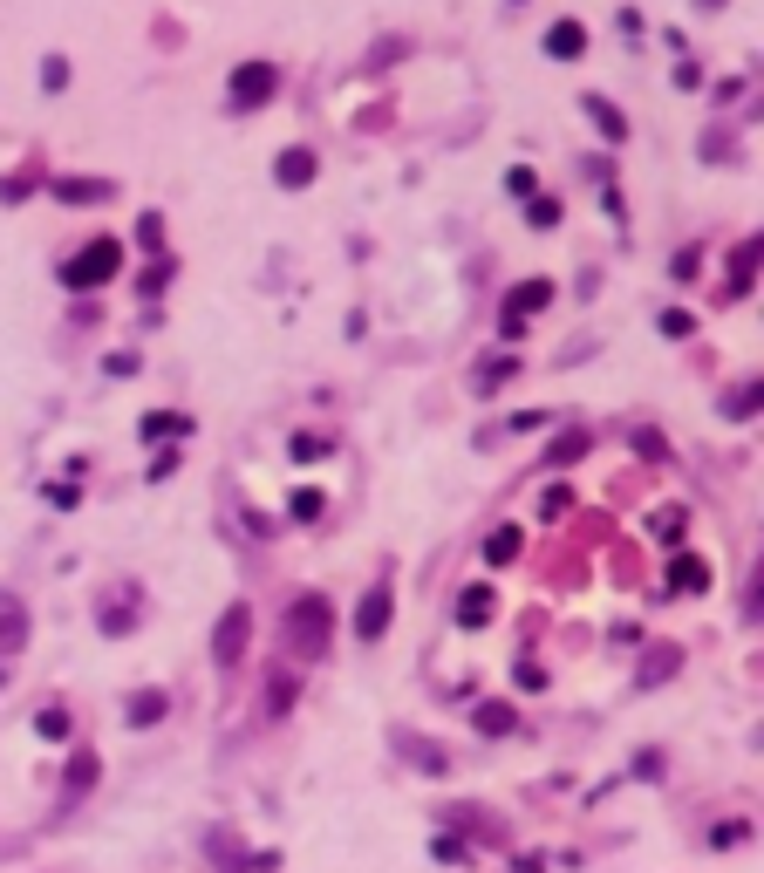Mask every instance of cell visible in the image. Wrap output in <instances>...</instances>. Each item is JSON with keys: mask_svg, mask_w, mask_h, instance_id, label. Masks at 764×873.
<instances>
[{"mask_svg": "<svg viewBox=\"0 0 764 873\" xmlns=\"http://www.w3.org/2000/svg\"><path fill=\"white\" fill-rule=\"evenodd\" d=\"M185 417H144V437H178Z\"/></svg>", "mask_w": 764, "mask_h": 873, "instance_id": "22", "label": "cell"}, {"mask_svg": "<svg viewBox=\"0 0 764 873\" xmlns=\"http://www.w3.org/2000/svg\"><path fill=\"white\" fill-rule=\"evenodd\" d=\"M546 301H553V280H526V287H512L498 335H505V342H519V335H526V314H533V307H546Z\"/></svg>", "mask_w": 764, "mask_h": 873, "instance_id": "5", "label": "cell"}, {"mask_svg": "<svg viewBox=\"0 0 764 873\" xmlns=\"http://www.w3.org/2000/svg\"><path fill=\"white\" fill-rule=\"evenodd\" d=\"M546 48H553L560 62H567V55H580V48H587V35H580V21H560V28L546 35Z\"/></svg>", "mask_w": 764, "mask_h": 873, "instance_id": "13", "label": "cell"}, {"mask_svg": "<svg viewBox=\"0 0 764 873\" xmlns=\"http://www.w3.org/2000/svg\"><path fill=\"white\" fill-rule=\"evenodd\" d=\"M294 457H328V437H294Z\"/></svg>", "mask_w": 764, "mask_h": 873, "instance_id": "24", "label": "cell"}, {"mask_svg": "<svg viewBox=\"0 0 764 873\" xmlns=\"http://www.w3.org/2000/svg\"><path fill=\"white\" fill-rule=\"evenodd\" d=\"M164 710H171V696H164V689H137V696H130V723H137V730H151Z\"/></svg>", "mask_w": 764, "mask_h": 873, "instance_id": "10", "label": "cell"}, {"mask_svg": "<svg viewBox=\"0 0 764 873\" xmlns=\"http://www.w3.org/2000/svg\"><path fill=\"white\" fill-rule=\"evenodd\" d=\"M505 376H512V362L498 355V362H485V369H478V389H492V382H505Z\"/></svg>", "mask_w": 764, "mask_h": 873, "instance_id": "23", "label": "cell"}, {"mask_svg": "<svg viewBox=\"0 0 764 873\" xmlns=\"http://www.w3.org/2000/svg\"><path fill=\"white\" fill-rule=\"evenodd\" d=\"M724 410H730V417H751V410H758V382H751V389H737Z\"/></svg>", "mask_w": 764, "mask_h": 873, "instance_id": "21", "label": "cell"}, {"mask_svg": "<svg viewBox=\"0 0 764 873\" xmlns=\"http://www.w3.org/2000/svg\"><path fill=\"white\" fill-rule=\"evenodd\" d=\"M273 89H280V69H273V62H239V69H232V110H260Z\"/></svg>", "mask_w": 764, "mask_h": 873, "instance_id": "4", "label": "cell"}, {"mask_svg": "<svg viewBox=\"0 0 764 873\" xmlns=\"http://www.w3.org/2000/svg\"><path fill=\"white\" fill-rule=\"evenodd\" d=\"M116 266H123V246L116 239H89L76 260L62 266V287H76V294H89V287H103V280H116Z\"/></svg>", "mask_w": 764, "mask_h": 873, "instance_id": "2", "label": "cell"}, {"mask_svg": "<svg viewBox=\"0 0 764 873\" xmlns=\"http://www.w3.org/2000/svg\"><path fill=\"white\" fill-rule=\"evenodd\" d=\"M294 519H321V492H314V485L294 492Z\"/></svg>", "mask_w": 764, "mask_h": 873, "instance_id": "18", "label": "cell"}, {"mask_svg": "<svg viewBox=\"0 0 764 873\" xmlns=\"http://www.w3.org/2000/svg\"><path fill=\"white\" fill-rule=\"evenodd\" d=\"M382 628H389V587H369V594H362V614H355V635H362V642H382Z\"/></svg>", "mask_w": 764, "mask_h": 873, "instance_id": "8", "label": "cell"}, {"mask_svg": "<svg viewBox=\"0 0 764 873\" xmlns=\"http://www.w3.org/2000/svg\"><path fill=\"white\" fill-rule=\"evenodd\" d=\"M273 171H280V185H307V178H314V157H307V151H287Z\"/></svg>", "mask_w": 764, "mask_h": 873, "instance_id": "14", "label": "cell"}, {"mask_svg": "<svg viewBox=\"0 0 764 873\" xmlns=\"http://www.w3.org/2000/svg\"><path fill=\"white\" fill-rule=\"evenodd\" d=\"M478 730H512V710H505V703H485V710H478Z\"/></svg>", "mask_w": 764, "mask_h": 873, "instance_id": "19", "label": "cell"}, {"mask_svg": "<svg viewBox=\"0 0 764 873\" xmlns=\"http://www.w3.org/2000/svg\"><path fill=\"white\" fill-rule=\"evenodd\" d=\"M587 116H594V123H601V130H608L614 144H621V137H628V123H621V110H608V103H601V96H587Z\"/></svg>", "mask_w": 764, "mask_h": 873, "instance_id": "15", "label": "cell"}, {"mask_svg": "<svg viewBox=\"0 0 764 873\" xmlns=\"http://www.w3.org/2000/svg\"><path fill=\"white\" fill-rule=\"evenodd\" d=\"M246 635H253V608H246V601H232L226 614H219V628H212V655H219V662H246Z\"/></svg>", "mask_w": 764, "mask_h": 873, "instance_id": "3", "label": "cell"}, {"mask_svg": "<svg viewBox=\"0 0 764 873\" xmlns=\"http://www.w3.org/2000/svg\"><path fill=\"white\" fill-rule=\"evenodd\" d=\"M89 785H96V758L82 751V758H76V778H69V792H62V805H69V798H82Z\"/></svg>", "mask_w": 764, "mask_h": 873, "instance_id": "17", "label": "cell"}, {"mask_svg": "<svg viewBox=\"0 0 764 873\" xmlns=\"http://www.w3.org/2000/svg\"><path fill=\"white\" fill-rule=\"evenodd\" d=\"M512 553H519V532H512V526H498L492 539H485V560L498 567V560H512Z\"/></svg>", "mask_w": 764, "mask_h": 873, "instance_id": "16", "label": "cell"}, {"mask_svg": "<svg viewBox=\"0 0 764 873\" xmlns=\"http://www.w3.org/2000/svg\"><path fill=\"white\" fill-rule=\"evenodd\" d=\"M280 635H287V648H294L301 662H321L328 642H335V608H328L321 594H301V601L287 608V621H280Z\"/></svg>", "mask_w": 764, "mask_h": 873, "instance_id": "1", "label": "cell"}, {"mask_svg": "<svg viewBox=\"0 0 764 873\" xmlns=\"http://www.w3.org/2000/svg\"><path fill=\"white\" fill-rule=\"evenodd\" d=\"M458 621L464 628H485V621H492V587H471V594L458 601Z\"/></svg>", "mask_w": 764, "mask_h": 873, "instance_id": "12", "label": "cell"}, {"mask_svg": "<svg viewBox=\"0 0 764 873\" xmlns=\"http://www.w3.org/2000/svg\"><path fill=\"white\" fill-rule=\"evenodd\" d=\"M55 198H69V205H96V198H110V185H103V178H62Z\"/></svg>", "mask_w": 764, "mask_h": 873, "instance_id": "11", "label": "cell"}, {"mask_svg": "<svg viewBox=\"0 0 764 873\" xmlns=\"http://www.w3.org/2000/svg\"><path fill=\"white\" fill-rule=\"evenodd\" d=\"M669 580H676L683 594H703V587H710V567H703L696 553H676V560H669Z\"/></svg>", "mask_w": 764, "mask_h": 873, "instance_id": "9", "label": "cell"}, {"mask_svg": "<svg viewBox=\"0 0 764 873\" xmlns=\"http://www.w3.org/2000/svg\"><path fill=\"white\" fill-rule=\"evenodd\" d=\"M21 648H28V608H21L14 594H0V669H7Z\"/></svg>", "mask_w": 764, "mask_h": 873, "instance_id": "6", "label": "cell"}, {"mask_svg": "<svg viewBox=\"0 0 764 873\" xmlns=\"http://www.w3.org/2000/svg\"><path fill=\"white\" fill-rule=\"evenodd\" d=\"M35 730H41V737H62V730H69V710H41Z\"/></svg>", "mask_w": 764, "mask_h": 873, "instance_id": "20", "label": "cell"}, {"mask_svg": "<svg viewBox=\"0 0 764 873\" xmlns=\"http://www.w3.org/2000/svg\"><path fill=\"white\" fill-rule=\"evenodd\" d=\"M389 744H396L403 758H417V771H451V751H444V744H430V737H417V730H396Z\"/></svg>", "mask_w": 764, "mask_h": 873, "instance_id": "7", "label": "cell"}]
</instances>
